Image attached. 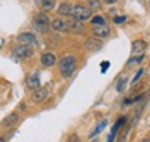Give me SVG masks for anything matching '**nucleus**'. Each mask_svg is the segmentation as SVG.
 <instances>
[{"label":"nucleus","instance_id":"nucleus-1","mask_svg":"<svg viewBox=\"0 0 150 142\" xmlns=\"http://www.w3.org/2000/svg\"><path fill=\"white\" fill-rule=\"evenodd\" d=\"M59 68H60V74L64 78H70L74 74L75 68H76V57L72 55L64 56L59 61Z\"/></svg>","mask_w":150,"mask_h":142},{"label":"nucleus","instance_id":"nucleus-2","mask_svg":"<svg viewBox=\"0 0 150 142\" xmlns=\"http://www.w3.org/2000/svg\"><path fill=\"white\" fill-rule=\"evenodd\" d=\"M68 16L71 18H74L76 21H88L92 18V10L86 6H81V4H71L70 9V14Z\"/></svg>","mask_w":150,"mask_h":142},{"label":"nucleus","instance_id":"nucleus-3","mask_svg":"<svg viewBox=\"0 0 150 142\" xmlns=\"http://www.w3.org/2000/svg\"><path fill=\"white\" fill-rule=\"evenodd\" d=\"M33 25L38 31L40 32H46L50 27V21H49V17L45 13H38L36 16L33 17Z\"/></svg>","mask_w":150,"mask_h":142},{"label":"nucleus","instance_id":"nucleus-4","mask_svg":"<svg viewBox=\"0 0 150 142\" xmlns=\"http://www.w3.org/2000/svg\"><path fill=\"white\" fill-rule=\"evenodd\" d=\"M32 49L31 46H22V45H18L13 49V57H16L17 60H24V59H28L32 56Z\"/></svg>","mask_w":150,"mask_h":142},{"label":"nucleus","instance_id":"nucleus-5","mask_svg":"<svg viewBox=\"0 0 150 142\" xmlns=\"http://www.w3.org/2000/svg\"><path fill=\"white\" fill-rule=\"evenodd\" d=\"M17 42L22 46H31L36 43V36L32 32H22L17 36Z\"/></svg>","mask_w":150,"mask_h":142},{"label":"nucleus","instance_id":"nucleus-6","mask_svg":"<svg viewBox=\"0 0 150 142\" xmlns=\"http://www.w3.org/2000/svg\"><path fill=\"white\" fill-rule=\"evenodd\" d=\"M47 96H49L47 88H38V89H35V92L32 93L31 99H32L33 103H40V102H43Z\"/></svg>","mask_w":150,"mask_h":142},{"label":"nucleus","instance_id":"nucleus-7","mask_svg":"<svg viewBox=\"0 0 150 142\" xmlns=\"http://www.w3.org/2000/svg\"><path fill=\"white\" fill-rule=\"evenodd\" d=\"M40 63H42L43 67H53L56 66V63H57V57L52 53V52H46V53H43L40 56Z\"/></svg>","mask_w":150,"mask_h":142},{"label":"nucleus","instance_id":"nucleus-8","mask_svg":"<svg viewBox=\"0 0 150 142\" xmlns=\"http://www.w3.org/2000/svg\"><path fill=\"white\" fill-rule=\"evenodd\" d=\"M18 120H20V114H18V113H11V114H8L6 119L1 120V127H3V128H11V127L16 126Z\"/></svg>","mask_w":150,"mask_h":142},{"label":"nucleus","instance_id":"nucleus-9","mask_svg":"<svg viewBox=\"0 0 150 142\" xmlns=\"http://www.w3.org/2000/svg\"><path fill=\"white\" fill-rule=\"evenodd\" d=\"M103 46V42L100 39L95 38V36H91V38L86 39L85 42V48L88 50H100Z\"/></svg>","mask_w":150,"mask_h":142},{"label":"nucleus","instance_id":"nucleus-10","mask_svg":"<svg viewBox=\"0 0 150 142\" xmlns=\"http://www.w3.org/2000/svg\"><path fill=\"white\" fill-rule=\"evenodd\" d=\"M93 33L96 35L97 38H107L108 33H110V27L107 24L96 25V27H93Z\"/></svg>","mask_w":150,"mask_h":142},{"label":"nucleus","instance_id":"nucleus-11","mask_svg":"<svg viewBox=\"0 0 150 142\" xmlns=\"http://www.w3.org/2000/svg\"><path fill=\"white\" fill-rule=\"evenodd\" d=\"M67 27H68V31L74 33H83L85 32V27H82L81 21H76V20H72V21L67 22Z\"/></svg>","mask_w":150,"mask_h":142},{"label":"nucleus","instance_id":"nucleus-12","mask_svg":"<svg viewBox=\"0 0 150 142\" xmlns=\"http://www.w3.org/2000/svg\"><path fill=\"white\" fill-rule=\"evenodd\" d=\"M27 87L29 88V89H33V91L38 89V88H40V78H39V74H38V72H35V74L28 77Z\"/></svg>","mask_w":150,"mask_h":142},{"label":"nucleus","instance_id":"nucleus-13","mask_svg":"<svg viewBox=\"0 0 150 142\" xmlns=\"http://www.w3.org/2000/svg\"><path fill=\"white\" fill-rule=\"evenodd\" d=\"M52 28H53L54 31H57V32H65V31H68L67 22L60 20V18H56V20L52 21Z\"/></svg>","mask_w":150,"mask_h":142},{"label":"nucleus","instance_id":"nucleus-14","mask_svg":"<svg viewBox=\"0 0 150 142\" xmlns=\"http://www.w3.org/2000/svg\"><path fill=\"white\" fill-rule=\"evenodd\" d=\"M146 48H147V43H146L145 40L138 39V40H134V42H132V52H134V53L142 55V53L146 50Z\"/></svg>","mask_w":150,"mask_h":142},{"label":"nucleus","instance_id":"nucleus-15","mask_svg":"<svg viewBox=\"0 0 150 142\" xmlns=\"http://www.w3.org/2000/svg\"><path fill=\"white\" fill-rule=\"evenodd\" d=\"M106 126H107V120H106V119H103V120L100 121V123H99V124L96 126V128H95V130H93V131L91 132L89 138H91V139H93V138L96 137V135H99V134H100V132H102L103 130L106 128Z\"/></svg>","mask_w":150,"mask_h":142},{"label":"nucleus","instance_id":"nucleus-16","mask_svg":"<svg viewBox=\"0 0 150 142\" xmlns=\"http://www.w3.org/2000/svg\"><path fill=\"white\" fill-rule=\"evenodd\" d=\"M39 7L42 11H50L54 9V0H40Z\"/></svg>","mask_w":150,"mask_h":142},{"label":"nucleus","instance_id":"nucleus-17","mask_svg":"<svg viewBox=\"0 0 150 142\" xmlns=\"http://www.w3.org/2000/svg\"><path fill=\"white\" fill-rule=\"evenodd\" d=\"M143 59H145V55H143V53H142V55H139V56H135V57H131V59H129V61L127 63V66L132 67V66H135V64H140V63L143 61Z\"/></svg>","mask_w":150,"mask_h":142},{"label":"nucleus","instance_id":"nucleus-18","mask_svg":"<svg viewBox=\"0 0 150 142\" xmlns=\"http://www.w3.org/2000/svg\"><path fill=\"white\" fill-rule=\"evenodd\" d=\"M70 9H71L70 3H63L59 7V14L60 16H68L70 14Z\"/></svg>","mask_w":150,"mask_h":142},{"label":"nucleus","instance_id":"nucleus-19","mask_svg":"<svg viewBox=\"0 0 150 142\" xmlns=\"http://www.w3.org/2000/svg\"><path fill=\"white\" fill-rule=\"evenodd\" d=\"M143 74H145V68H139V70L136 71V74H135V77L132 78V85H135V84H138V81H139L140 78L143 77Z\"/></svg>","mask_w":150,"mask_h":142},{"label":"nucleus","instance_id":"nucleus-20","mask_svg":"<svg viewBox=\"0 0 150 142\" xmlns=\"http://www.w3.org/2000/svg\"><path fill=\"white\" fill-rule=\"evenodd\" d=\"M91 21L93 25H103V24H106V21H104V18H103L102 16H95L91 18Z\"/></svg>","mask_w":150,"mask_h":142},{"label":"nucleus","instance_id":"nucleus-21","mask_svg":"<svg viewBox=\"0 0 150 142\" xmlns=\"http://www.w3.org/2000/svg\"><path fill=\"white\" fill-rule=\"evenodd\" d=\"M88 4H89V9H93V10H99L102 4H100V0H88Z\"/></svg>","mask_w":150,"mask_h":142},{"label":"nucleus","instance_id":"nucleus-22","mask_svg":"<svg viewBox=\"0 0 150 142\" xmlns=\"http://www.w3.org/2000/svg\"><path fill=\"white\" fill-rule=\"evenodd\" d=\"M127 82H128V80L127 78H121L120 81H118L117 87H115V89H117V92H122L124 88H125V85H127Z\"/></svg>","mask_w":150,"mask_h":142},{"label":"nucleus","instance_id":"nucleus-23","mask_svg":"<svg viewBox=\"0 0 150 142\" xmlns=\"http://www.w3.org/2000/svg\"><path fill=\"white\" fill-rule=\"evenodd\" d=\"M128 131H129V127L125 126V128H124V131L121 132V135H120V139H118V142H125L127 141V135H128Z\"/></svg>","mask_w":150,"mask_h":142},{"label":"nucleus","instance_id":"nucleus-24","mask_svg":"<svg viewBox=\"0 0 150 142\" xmlns=\"http://www.w3.org/2000/svg\"><path fill=\"white\" fill-rule=\"evenodd\" d=\"M127 21V16H120V17H114V24H122Z\"/></svg>","mask_w":150,"mask_h":142},{"label":"nucleus","instance_id":"nucleus-25","mask_svg":"<svg viewBox=\"0 0 150 142\" xmlns=\"http://www.w3.org/2000/svg\"><path fill=\"white\" fill-rule=\"evenodd\" d=\"M108 68H110V63H108V61H103L102 64H100V70H102L103 74H104V72H106Z\"/></svg>","mask_w":150,"mask_h":142},{"label":"nucleus","instance_id":"nucleus-26","mask_svg":"<svg viewBox=\"0 0 150 142\" xmlns=\"http://www.w3.org/2000/svg\"><path fill=\"white\" fill-rule=\"evenodd\" d=\"M68 142H81V139L76 134H72V135H70V138H68Z\"/></svg>","mask_w":150,"mask_h":142},{"label":"nucleus","instance_id":"nucleus-27","mask_svg":"<svg viewBox=\"0 0 150 142\" xmlns=\"http://www.w3.org/2000/svg\"><path fill=\"white\" fill-rule=\"evenodd\" d=\"M117 0H104V3H107V4H114Z\"/></svg>","mask_w":150,"mask_h":142},{"label":"nucleus","instance_id":"nucleus-28","mask_svg":"<svg viewBox=\"0 0 150 142\" xmlns=\"http://www.w3.org/2000/svg\"><path fill=\"white\" fill-rule=\"evenodd\" d=\"M140 142H150V139H149V138H145V139H142Z\"/></svg>","mask_w":150,"mask_h":142},{"label":"nucleus","instance_id":"nucleus-29","mask_svg":"<svg viewBox=\"0 0 150 142\" xmlns=\"http://www.w3.org/2000/svg\"><path fill=\"white\" fill-rule=\"evenodd\" d=\"M0 142H6L4 139H3V138H0Z\"/></svg>","mask_w":150,"mask_h":142},{"label":"nucleus","instance_id":"nucleus-30","mask_svg":"<svg viewBox=\"0 0 150 142\" xmlns=\"http://www.w3.org/2000/svg\"><path fill=\"white\" fill-rule=\"evenodd\" d=\"M93 142H97V141H93Z\"/></svg>","mask_w":150,"mask_h":142}]
</instances>
